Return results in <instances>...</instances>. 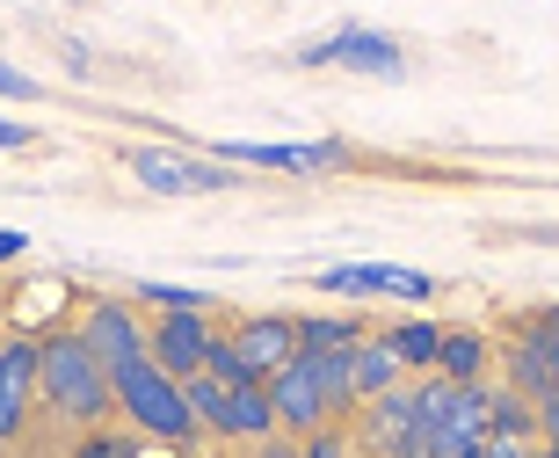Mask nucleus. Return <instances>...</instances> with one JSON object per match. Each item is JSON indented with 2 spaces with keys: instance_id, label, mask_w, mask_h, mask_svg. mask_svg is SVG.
I'll use <instances>...</instances> for the list:
<instances>
[{
  "instance_id": "obj_1",
  "label": "nucleus",
  "mask_w": 559,
  "mask_h": 458,
  "mask_svg": "<svg viewBox=\"0 0 559 458\" xmlns=\"http://www.w3.org/2000/svg\"><path fill=\"white\" fill-rule=\"evenodd\" d=\"M117 378V408H124V422H139V437L153 444H197V400H189V386L175 372H160L153 356H139V364H124V372H109Z\"/></svg>"
},
{
  "instance_id": "obj_2",
  "label": "nucleus",
  "mask_w": 559,
  "mask_h": 458,
  "mask_svg": "<svg viewBox=\"0 0 559 458\" xmlns=\"http://www.w3.org/2000/svg\"><path fill=\"white\" fill-rule=\"evenodd\" d=\"M44 408H59L66 422H103L117 408V378L81 334H51L44 342Z\"/></svg>"
},
{
  "instance_id": "obj_3",
  "label": "nucleus",
  "mask_w": 559,
  "mask_h": 458,
  "mask_svg": "<svg viewBox=\"0 0 559 458\" xmlns=\"http://www.w3.org/2000/svg\"><path fill=\"white\" fill-rule=\"evenodd\" d=\"M421 400V422H429V444L436 458H465L487 444V430H495V386H457V378H421L415 386Z\"/></svg>"
},
{
  "instance_id": "obj_4",
  "label": "nucleus",
  "mask_w": 559,
  "mask_h": 458,
  "mask_svg": "<svg viewBox=\"0 0 559 458\" xmlns=\"http://www.w3.org/2000/svg\"><path fill=\"white\" fill-rule=\"evenodd\" d=\"M124 167L139 175L153 197H211V189H233L240 175H233L226 161H204V153H175V146H131Z\"/></svg>"
},
{
  "instance_id": "obj_5",
  "label": "nucleus",
  "mask_w": 559,
  "mask_h": 458,
  "mask_svg": "<svg viewBox=\"0 0 559 458\" xmlns=\"http://www.w3.org/2000/svg\"><path fill=\"white\" fill-rule=\"evenodd\" d=\"M364 444L378 458H436L429 444V422H421V400L415 386H400V394H378L364 400Z\"/></svg>"
},
{
  "instance_id": "obj_6",
  "label": "nucleus",
  "mask_w": 559,
  "mask_h": 458,
  "mask_svg": "<svg viewBox=\"0 0 559 458\" xmlns=\"http://www.w3.org/2000/svg\"><path fill=\"white\" fill-rule=\"evenodd\" d=\"M312 284L334 292V298H407V306L436 298V277L429 270H400V262H334V270H320Z\"/></svg>"
},
{
  "instance_id": "obj_7",
  "label": "nucleus",
  "mask_w": 559,
  "mask_h": 458,
  "mask_svg": "<svg viewBox=\"0 0 559 458\" xmlns=\"http://www.w3.org/2000/svg\"><path fill=\"white\" fill-rule=\"evenodd\" d=\"M73 334H81L87 350L103 356L109 372H124V364L153 356V328H145L139 306H124V298H95V306H87V320H81Z\"/></svg>"
},
{
  "instance_id": "obj_8",
  "label": "nucleus",
  "mask_w": 559,
  "mask_h": 458,
  "mask_svg": "<svg viewBox=\"0 0 559 458\" xmlns=\"http://www.w3.org/2000/svg\"><path fill=\"white\" fill-rule=\"evenodd\" d=\"M298 66H349V73H378V81H400V44L393 37H378V30H334V37H320V44H306L298 51Z\"/></svg>"
},
{
  "instance_id": "obj_9",
  "label": "nucleus",
  "mask_w": 559,
  "mask_h": 458,
  "mask_svg": "<svg viewBox=\"0 0 559 458\" xmlns=\"http://www.w3.org/2000/svg\"><path fill=\"white\" fill-rule=\"evenodd\" d=\"M29 400H44V342L8 334V350H0V437L22 430Z\"/></svg>"
},
{
  "instance_id": "obj_10",
  "label": "nucleus",
  "mask_w": 559,
  "mask_h": 458,
  "mask_svg": "<svg viewBox=\"0 0 559 458\" xmlns=\"http://www.w3.org/2000/svg\"><path fill=\"white\" fill-rule=\"evenodd\" d=\"M211 161H226V167H298V175H312V167H342V161H349V146H342V139H312V146H262V139H218V146H211Z\"/></svg>"
},
{
  "instance_id": "obj_11",
  "label": "nucleus",
  "mask_w": 559,
  "mask_h": 458,
  "mask_svg": "<svg viewBox=\"0 0 559 458\" xmlns=\"http://www.w3.org/2000/svg\"><path fill=\"white\" fill-rule=\"evenodd\" d=\"M233 342H240V356H248L254 378H276L290 356H306V334H298V320H290V313H254V320H240V328H233Z\"/></svg>"
},
{
  "instance_id": "obj_12",
  "label": "nucleus",
  "mask_w": 559,
  "mask_h": 458,
  "mask_svg": "<svg viewBox=\"0 0 559 458\" xmlns=\"http://www.w3.org/2000/svg\"><path fill=\"white\" fill-rule=\"evenodd\" d=\"M211 342H218V334H211L204 313H167V320H153V364H160V372H175L182 386L204 372Z\"/></svg>"
},
{
  "instance_id": "obj_13",
  "label": "nucleus",
  "mask_w": 559,
  "mask_h": 458,
  "mask_svg": "<svg viewBox=\"0 0 559 458\" xmlns=\"http://www.w3.org/2000/svg\"><path fill=\"white\" fill-rule=\"evenodd\" d=\"M270 400H276V422H284V430H298V437H320V422L334 415V408H328V394H320V378H312V364H306V356H290L284 372L270 378Z\"/></svg>"
},
{
  "instance_id": "obj_14",
  "label": "nucleus",
  "mask_w": 559,
  "mask_h": 458,
  "mask_svg": "<svg viewBox=\"0 0 559 458\" xmlns=\"http://www.w3.org/2000/svg\"><path fill=\"white\" fill-rule=\"evenodd\" d=\"M509 386H516L523 400H552L559 378H552V342H545L538 328H523L516 342H509Z\"/></svg>"
},
{
  "instance_id": "obj_15",
  "label": "nucleus",
  "mask_w": 559,
  "mask_h": 458,
  "mask_svg": "<svg viewBox=\"0 0 559 458\" xmlns=\"http://www.w3.org/2000/svg\"><path fill=\"white\" fill-rule=\"evenodd\" d=\"M400 386H407V356L393 350V334H364L356 342V400L400 394Z\"/></svg>"
},
{
  "instance_id": "obj_16",
  "label": "nucleus",
  "mask_w": 559,
  "mask_h": 458,
  "mask_svg": "<svg viewBox=\"0 0 559 458\" xmlns=\"http://www.w3.org/2000/svg\"><path fill=\"white\" fill-rule=\"evenodd\" d=\"M270 430H284L270 386H233V408H226V430L218 437H270Z\"/></svg>"
},
{
  "instance_id": "obj_17",
  "label": "nucleus",
  "mask_w": 559,
  "mask_h": 458,
  "mask_svg": "<svg viewBox=\"0 0 559 458\" xmlns=\"http://www.w3.org/2000/svg\"><path fill=\"white\" fill-rule=\"evenodd\" d=\"M312 378H320V394H328V408L342 415V408H356V350H306Z\"/></svg>"
},
{
  "instance_id": "obj_18",
  "label": "nucleus",
  "mask_w": 559,
  "mask_h": 458,
  "mask_svg": "<svg viewBox=\"0 0 559 458\" xmlns=\"http://www.w3.org/2000/svg\"><path fill=\"white\" fill-rule=\"evenodd\" d=\"M298 334H306V350H356L364 320L356 313H312V320H298Z\"/></svg>"
},
{
  "instance_id": "obj_19",
  "label": "nucleus",
  "mask_w": 559,
  "mask_h": 458,
  "mask_svg": "<svg viewBox=\"0 0 559 458\" xmlns=\"http://www.w3.org/2000/svg\"><path fill=\"white\" fill-rule=\"evenodd\" d=\"M436 372L457 378V386H479V372H487V342H479V334H443V356H436Z\"/></svg>"
},
{
  "instance_id": "obj_20",
  "label": "nucleus",
  "mask_w": 559,
  "mask_h": 458,
  "mask_svg": "<svg viewBox=\"0 0 559 458\" xmlns=\"http://www.w3.org/2000/svg\"><path fill=\"white\" fill-rule=\"evenodd\" d=\"M393 350L407 356V372H421V364H436V356H443V328H436V320H400V328H393Z\"/></svg>"
},
{
  "instance_id": "obj_21",
  "label": "nucleus",
  "mask_w": 559,
  "mask_h": 458,
  "mask_svg": "<svg viewBox=\"0 0 559 458\" xmlns=\"http://www.w3.org/2000/svg\"><path fill=\"white\" fill-rule=\"evenodd\" d=\"M139 298L160 306V313H211V292H197V284H160V277H145Z\"/></svg>"
},
{
  "instance_id": "obj_22",
  "label": "nucleus",
  "mask_w": 559,
  "mask_h": 458,
  "mask_svg": "<svg viewBox=\"0 0 559 458\" xmlns=\"http://www.w3.org/2000/svg\"><path fill=\"white\" fill-rule=\"evenodd\" d=\"M189 400H197V422L218 437V430H226V408H233V386H218L211 372H197V378H189Z\"/></svg>"
},
{
  "instance_id": "obj_23",
  "label": "nucleus",
  "mask_w": 559,
  "mask_h": 458,
  "mask_svg": "<svg viewBox=\"0 0 559 458\" xmlns=\"http://www.w3.org/2000/svg\"><path fill=\"white\" fill-rule=\"evenodd\" d=\"M0 95H8V103H29V95H37V81H29L22 66H8V73H0Z\"/></svg>"
},
{
  "instance_id": "obj_24",
  "label": "nucleus",
  "mask_w": 559,
  "mask_h": 458,
  "mask_svg": "<svg viewBox=\"0 0 559 458\" xmlns=\"http://www.w3.org/2000/svg\"><path fill=\"white\" fill-rule=\"evenodd\" d=\"M538 430H545V451H559V394L538 400Z\"/></svg>"
},
{
  "instance_id": "obj_25",
  "label": "nucleus",
  "mask_w": 559,
  "mask_h": 458,
  "mask_svg": "<svg viewBox=\"0 0 559 458\" xmlns=\"http://www.w3.org/2000/svg\"><path fill=\"white\" fill-rule=\"evenodd\" d=\"M81 458H131V451H124V437H87Z\"/></svg>"
},
{
  "instance_id": "obj_26",
  "label": "nucleus",
  "mask_w": 559,
  "mask_h": 458,
  "mask_svg": "<svg viewBox=\"0 0 559 458\" xmlns=\"http://www.w3.org/2000/svg\"><path fill=\"white\" fill-rule=\"evenodd\" d=\"M29 139H37V131L22 125V117H8V125H0V146H8V153H22V146H29Z\"/></svg>"
},
{
  "instance_id": "obj_27",
  "label": "nucleus",
  "mask_w": 559,
  "mask_h": 458,
  "mask_svg": "<svg viewBox=\"0 0 559 458\" xmlns=\"http://www.w3.org/2000/svg\"><path fill=\"white\" fill-rule=\"evenodd\" d=\"M342 451H349V444L334 437V430H320V437H312V444H306V458H342Z\"/></svg>"
},
{
  "instance_id": "obj_28",
  "label": "nucleus",
  "mask_w": 559,
  "mask_h": 458,
  "mask_svg": "<svg viewBox=\"0 0 559 458\" xmlns=\"http://www.w3.org/2000/svg\"><path fill=\"white\" fill-rule=\"evenodd\" d=\"M531 328H538V334H545V342H552V350H559V306H545V313H538V320H531Z\"/></svg>"
},
{
  "instance_id": "obj_29",
  "label": "nucleus",
  "mask_w": 559,
  "mask_h": 458,
  "mask_svg": "<svg viewBox=\"0 0 559 458\" xmlns=\"http://www.w3.org/2000/svg\"><path fill=\"white\" fill-rule=\"evenodd\" d=\"M465 458H487V451H465Z\"/></svg>"
},
{
  "instance_id": "obj_30",
  "label": "nucleus",
  "mask_w": 559,
  "mask_h": 458,
  "mask_svg": "<svg viewBox=\"0 0 559 458\" xmlns=\"http://www.w3.org/2000/svg\"><path fill=\"white\" fill-rule=\"evenodd\" d=\"M538 458H545V451H538Z\"/></svg>"
}]
</instances>
